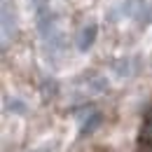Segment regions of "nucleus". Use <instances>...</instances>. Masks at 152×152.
<instances>
[{"instance_id":"3","label":"nucleus","mask_w":152,"mask_h":152,"mask_svg":"<svg viewBox=\"0 0 152 152\" xmlns=\"http://www.w3.org/2000/svg\"><path fill=\"white\" fill-rule=\"evenodd\" d=\"M7 105H10V110H14V113H23V103H19L17 98H12V103L7 101Z\"/></svg>"},{"instance_id":"5","label":"nucleus","mask_w":152,"mask_h":152,"mask_svg":"<svg viewBox=\"0 0 152 152\" xmlns=\"http://www.w3.org/2000/svg\"><path fill=\"white\" fill-rule=\"evenodd\" d=\"M145 117H148V119H152V103L148 105V110H145Z\"/></svg>"},{"instance_id":"2","label":"nucleus","mask_w":152,"mask_h":152,"mask_svg":"<svg viewBox=\"0 0 152 152\" xmlns=\"http://www.w3.org/2000/svg\"><path fill=\"white\" fill-rule=\"evenodd\" d=\"M138 138H140V143H150V145H152V119H148V122L140 126Z\"/></svg>"},{"instance_id":"1","label":"nucleus","mask_w":152,"mask_h":152,"mask_svg":"<svg viewBox=\"0 0 152 152\" xmlns=\"http://www.w3.org/2000/svg\"><path fill=\"white\" fill-rule=\"evenodd\" d=\"M96 28L94 23H89L87 28H82V33H80V38H77V47L82 49V52H87L91 45H94V40H96Z\"/></svg>"},{"instance_id":"4","label":"nucleus","mask_w":152,"mask_h":152,"mask_svg":"<svg viewBox=\"0 0 152 152\" xmlns=\"http://www.w3.org/2000/svg\"><path fill=\"white\" fill-rule=\"evenodd\" d=\"M136 152H152V145H150V143H140Z\"/></svg>"}]
</instances>
